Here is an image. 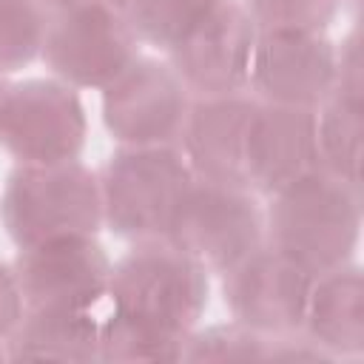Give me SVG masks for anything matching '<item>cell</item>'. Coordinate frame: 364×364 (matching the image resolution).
<instances>
[{
    "instance_id": "6da1fadb",
    "label": "cell",
    "mask_w": 364,
    "mask_h": 364,
    "mask_svg": "<svg viewBox=\"0 0 364 364\" xmlns=\"http://www.w3.org/2000/svg\"><path fill=\"white\" fill-rule=\"evenodd\" d=\"M361 191L313 168L270 196L267 245L282 250L313 279L347 264L358 242Z\"/></svg>"
},
{
    "instance_id": "5bb4252c",
    "label": "cell",
    "mask_w": 364,
    "mask_h": 364,
    "mask_svg": "<svg viewBox=\"0 0 364 364\" xmlns=\"http://www.w3.org/2000/svg\"><path fill=\"white\" fill-rule=\"evenodd\" d=\"M253 108L256 97L245 91L191 100L179 142L193 176L245 185V139Z\"/></svg>"
},
{
    "instance_id": "52a82bcc",
    "label": "cell",
    "mask_w": 364,
    "mask_h": 364,
    "mask_svg": "<svg viewBox=\"0 0 364 364\" xmlns=\"http://www.w3.org/2000/svg\"><path fill=\"white\" fill-rule=\"evenodd\" d=\"M0 142L20 165L77 159L85 142L77 91L63 80L9 85L0 105Z\"/></svg>"
},
{
    "instance_id": "7c38bea8",
    "label": "cell",
    "mask_w": 364,
    "mask_h": 364,
    "mask_svg": "<svg viewBox=\"0 0 364 364\" xmlns=\"http://www.w3.org/2000/svg\"><path fill=\"white\" fill-rule=\"evenodd\" d=\"M333 82L336 48L318 31H259L247 80L259 102L316 111Z\"/></svg>"
},
{
    "instance_id": "cb8c5ba5",
    "label": "cell",
    "mask_w": 364,
    "mask_h": 364,
    "mask_svg": "<svg viewBox=\"0 0 364 364\" xmlns=\"http://www.w3.org/2000/svg\"><path fill=\"white\" fill-rule=\"evenodd\" d=\"M65 3H68V0H65ZM80 3H100V6H111V9H119V11H122L128 0H80Z\"/></svg>"
},
{
    "instance_id": "44dd1931",
    "label": "cell",
    "mask_w": 364,
    "mask_h": 364,
    "mask_svg": "<svg viewBox=\"0 0 364 364\" xmlns=\"http://www.w3.org/2000/svg\"><path fill=\"white\" fill-rule=\"evenodd\" d=\"M245 9L259 31H321L338 0H247Z\"/></svg>"
},
{
    "instance_id": "d6986e66",
    "label": "cell",
    "mask_w": 364,
    "mask_h": 364,
    "mask_svg": "<svg viewBox=\"0 0 364 364\" xmlns=\"http://www.w3.org/2000/svg\"><path fill=\"white\" fill-rule=\"evenodd\" d=\"M216 3L222 0H128L122 14L136 40L171 48Z\"/></svg>"
},
{
    "instance_id": "d4e9b609",
    "label": "cell",
    "mask_w": 364,
    "mask_h": 364,
    "mask_svg": "<svg viewBox=\"0 0 364 364\" xmlns=\"http://www.w3.org/2000/svg\"><path fill=\"white\" fill-rule=\"evenodd\" d=\"M40 3H43V6H46V9H54V6H63V3H65V0H40Z\"/></svg>"
},
{
    "instance_id": "ba28073f",
    "label": "cell",
    "mask_w": 364,
    "mask_h": 364,
    "mask_svg": "<svg viewBox=\"0 0 364 364\" xmlns=\"http://www.w3.org/2000/svg\"><path fill=\"white\" fill-rule=\"evenodd\" d=\"M191 100L171 63L134 57L102 88V119L119 145H176Z\"/></svg>"
},
{
    "instance_id": "277c9868",
    "label": "cell",
    "mask_w": 364,
    "mask_h": 364,
    "mask_svg": "<svg viewBox=\"0 0 364 364\" xmlns=\"http://www.w3.org/2000/svg\"><path fill=\"white\" fill-rule=\"evenodd\" d=\"M108 296L114 313L188 338L208 304V270L168 239L136 242L111 264Z\"/></svg>"
},
{
    "instance_id": "9a60e30c",
    "label": "cell",
    "mask_w": 364,
    "mask_h": 364,
    "mask_svg": "<svg viewBox=\"0 0 364 364\" xmlns=\"http://www.w3.org/2000/svg\"><path fill=\"white\" fill-rule=\"evenodd\" d=\"M304 324L316 344L338 353H358L364 347L361 273L350 264H341L330 273L316 276L307 299Z\"/></svg>"
},
{
    "instance_id": "ffe728a7",
    "label": "cell",
    "mask_w": 364,
    "mask_h": 364,
    "mask_svg": "<svg viewBox=\"0 0 364 364\" xmlns=\"http://www.w3.org/2000/svg\"><path fill=\"white\" fill-rule=\"evenodd\" d=\"M46 6L40 0H0V74L28 65L43 46Z\"/></svg>"
},
{
    "instance_id": "484cf974",
    "label": "cell",
    "mask_w": 364,
    "mask_h": 364,
    "mask_svg": "<svg viewBox=\"0 0 364 364\" xmlns=\"http://www.w3.org/2000/svg\"><path fill=\"white\" fill-rule=\"evenodd\" d=\"M6 88H9V85H6L3 77H0V105H3V94H6Z\"/></svg>"
},
{
    "instance_id": "7a4b0ae2",
    "label": "cell",
    "mask_w": 364,
    "mask_h": 364,
    "mask_svg": "<svg viewBox=\"0 0 364 364\" xmlns=\"http://www.w3.org/2000/svg\"><path fill=\"white\" fill-rule=\"evenodd\" d=\"M0 216L17 247L94 236L102 225L100 176L77 159L17 165L3 188Z\"/></svg>"
},
{
    "instance_id": "603a6c76",
    "label": "cell",
    "mask_w": 364,
    "mask_h": 364,
    "mask_svg": "<svg viewBox=\"0 0 364 364\" xmlns=\"http://www.w3.org/2000/svg\"><path fill=\"white\" fill-rule=\"evenodd\" d=\"M23 316V299L14 282L11 267L0 264V341L9 338V333L14 330V324Z\"/></svg>"
},
{
    "instance_id": "e0dca14e",
    "label": "cell",
    "mask_w": 364,
    "mask_h": 364,
    "mask_svg": "<svg viewBox=\"0 0 364 364\" xmlns=\"http://www.w3.org/2000/svg\"><path fill=\"white\" fill-rule=\"evenodd\" d=\"M361 105L330 97L316 108V168L361 191Z\"/></svg>"
},
{
    "instance_id": "7402d4cb",
    "label": "cell",
    "mask_w": 364,
    "mask_h": 364,
    "mask_svg": "<svg viewBox=\"0 0 364 364\" xmlns=\"http://www.w3.org/2000/svg\"><path fill=\"white\" fill-rule=\"evenodd\" d=\"M338 100L361 105V48H358V31H350L341 43V51H336V82L333 94Z\"/></svg>"
},
{
    "instance_id": "8fae6325",
    "label": "cell",
    "mask_w": 364,
    "mask_h": 364,
    "mask_svg": "<svg viewBox=\"0 0 364 364\" xmlns=\"http://www.w3.org/2000/svg\"><path fill=\"white\" fill-rule=\"evenodd\" d=\"M14 282L26 310H91L105 293L111 262L94 236H63L20 247Z\"/></svg>"
},
{
    "instance_id": "30bf717a",
    "label": "cell",
    "mask_w": 364,
    "mask_h": 364,
    "mask_svg": "<svg viewBox=\"0 0 364 364\" xmlns=\"http://www.w3.org/2000/svg\"><path fill=\"white\" fill-rule=\"evenodd\" d=\"M256 37L259 28L247 9L222 0L168 48L171 68L191 97L239 94L250 80Z\"/></svg>"
},
{
    "instance_id": "2e32d148",
    "label": "cell",
    "mask_w": 364,
    "mask_h": 364,
    "mask_svg": "<svg viewBox=\"0 0 364 364\" xmlns=\"http://www.w3.org/2000/svg\"><path fill=\"white\" fill-rule=\"evenodd\" d=\"M6 341L9 358L17 361L100 358V327L91 321L88 310H26Z\"/></svg>"
},
{
    "instance_id": "5b68a950",
    "label": "cell",
    "mask_w": 364,
    "mask_h": 364,
    "mask_svg": "<svg viewBox=\"0 0 364 364\" xmlns=\"http://www.w3.org/2000/svg\"><path fill=\"white\" fill-rule=\"evenodd\" d=\"M165 239L205 270L225 273L264 242V216L247 185L193 176Z\"/></svg>"
},
{
    "instance_id": "4fadbf2b",
    "label": "cell",
    "mask_w": 364,
    "mask_h": 364,
    "mask_svg": "<svg viewBox=\"0 0 364 364\" xmlns=\"http://www.w3.org/2000/svg\"><path fill=\"white\" fill-rule=\"evenodd\" d=\"M316 168V111L259 102L245 139V185L273 196Z\"/></svg>"
},
{
    "instance_id": "9c48e42d",
    "label": "cell",
    "mask_w": 364,
    "mask_h": 364,
    "mask_svg": "<svg viewBox=\"0 0 364 364\" xmlns=\"http://www.w3.org/2000/svg\"><path fill=\"white\" fill-rule=\"evenodd\" d=\"M310 287L313 276L267 242L225 270V304L233 321L267 338L301 330Z\"/></svg>"
},
{
    "instance_id": "8992f818",
    "label": "cell",
    "mask_w": 364,
    "mask_h": 364,
    "mask_svg": "<svg viewBox=\"0 0 364 364\" xmlns=\"http://www.w3.org/2000/svg\"><path fill=\"white\" fill-rule=\"evenodd\" d=\"M136 43L119 9L68 0L46 17L40 54L65 85L105 88L136 57Z\"/></svg>"
},
{
    "instance_id": "ac0fdd59",
    "label": "cell",
    "mask_w": 364,
    "mask_h": 364,
    "mask_svg": "<svg viewBox=\"0 0 364 364\" xmlns=\"http://www.w3.org/2000/svg\"><path fill=\"white\" fill-rule=\"evenodd\" d=\"M185 336L156 330L151 324L134 321L122 313L100 327V358L111 361H173L185 353Z\"/></svg>"
},
{
    "instance_id": "3957f363",
    "label": "cell",
    "mask_w": 364,
    "mask_h": 364,
    "mask_svg": "<svg viewBox=\"0 0 364 364\" xmlns=\"http://www.w3.org/2000/svg\"><path fill=\"white\" fill-rule=\"evenodd\" d=\"M193 173L173 145H122L100 173L102 222L122 239H165Z\"/></svg>"
}]
</instances>
